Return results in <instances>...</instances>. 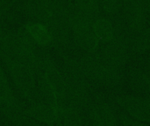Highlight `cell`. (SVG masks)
Wrapping results in <instances>:
<instances>
[{
  "instance_id": "cell-1",
  "label": "cell",
  "mask_w": 150,
  "mask_h": 126,
  "mask_svg": "<svg viewBox=\"0 0 150 126\" xmlns=\"http://www.w3.org/2000/svg\"><path fill=\"white\" fill-rule=\"evenodd\" d=\"M0 117L11 126H37L25 111V106L17 97L0 66Z\"/></svg>"
},
{
  "instance_id": "cell-2",
  "label": "cell",
  "mask_w": 150,
  "mask_h": 126,
  "mask_svg": "<svg viewBox=\"0 0 150 126\" xmlns=\"http://www.w3.org/2000/svg\"><path fill=\"white\" fill-rule=\"evenodd\" d=\"M79 64L85 77L90 81L102 86L116 89L124 82V76L120 68L105 63L101 55L90 53L83 58Z\"/></svg>"
},
{
  "instance_id": "cell-3",
  "label": "cell",
  "mask_w": 150,
  "mask_h": 126,
  "mask_svg": "<svg viewBox=\"0 0 150 126\" xmlns=\"http://www.w3.org/2000/svg\"><path fill=\"white\" fill-rule=\"evenodd\" d=\"M4 58L16 93L27 103L37 101V79L34 69L4 54Z\"/></svg>"
},
{
  "instance_id": "cell-4",
  "label": "cell",
  "mask_w": 150,
  "mask_h": 126,
  "mask_svg": "<svg viewBox=\"0 0 150 126\" xmlns=\"http://www.w3.org/2000/svg\"><path fill=\"white\" fill-rule=\"evenodd\" d=\"M114 101L129 117L150 125V100L137 95H117Z\"/></svg>"
},
{
  "instance_id": "cell-5",
  "label": "cell",
  "mask_w": 150,
  "mask_h": 126,
  "mask_svg": "<svg viewBox=\"0 0 150 126\" xmlns=\"http://www.w3.org/2000/svg\"><path fill=\"white\" fill-rule=\"evenodd\" d=\"M129 51L128 42L123 38L115 37L112 41L105 43L101 57L108 65L120 69L129 60Z\"/></svg>"
},
{
  "instance_id": "cell-6",
  "label": "cell",
  "mask_w": 150,
  "mask_h": 126,
  "mask_svg": "<svg viewBox=\"0 0 150 126\" xmlns=\"http://www.w3.org/2000/svg\"><path fill=\"white\" fill-rule=\"evenodd\" d=\"M27 115L36 123L44 126H61L60 113L44 103L35 101L25 105Z\"/></svg>"
},
{
  "instance_id": "cell-7",
  "label": "cell",
  "mask_w": 150,
  "mask_h": 126,
  "mask_svg": "<svg viewBox=\"0 0 150 126\" xmlns=\"http://www.w3.org/2000/svg\"><path fill=\"white\" fill-rule=\"evenodd\" d=\"M128 86L137 96L147 97L150 95V72L133 68L128 73Z\"/></svg>"
},
{
  "instance_id": "cell-8",
  "label": "cell",
  "mask_w": 150,
  "mask_h": 126,
  "mask_svg": "<svg viewBox=\"0 0 150 126\" xmlns=\"http://www.w3.org/2000/svg\"><path fill=\"white\" fill-rule=\"evenodd\" d=\"M61 126H84L83 112L69 103H63L60 111Z\"/></svg>"
},
{
  "instance_id": "cell-9",
  "label": "cell",
  "mask_w": 150,
  "mask_h": 126,
  "mask_svg": "<svg viewBox=\"0 0 150 126\" xmlns=\"http://www.w3.org/2000/svg\"><path fill=\"white\" fill-rule=\"evenodd\" d=\"M26 32L32 40L40 46H48L53 42L50 30L40 23H29L26 25Z\"/></svg>"
},
{
  "instance_id": "cell-10",
  "label": "cell",
  "mask_w": 150,
  "mask_h": 126,
  "mask_svg": "<svg viewBox=\"0 0 150 126\" xmlns=\"http://www.w3.org/2000/svg\"><path fill=\"white\" fill-rule=\"evenodd\" d=\"M92 31L100 42L107 43L112 41L115 36V27L112 23L105 18L94 20L92 24Z\"/></svg>"
},
{
  "instance_id": "cell-11",
  "label": "cell",
  "mask_w": 150,
  "mask_h": 126,
  "mask_svg": "<svg viewBox=\"0 0 150 126\" xmlns=\"http://www.w3.org/2000/svg\"><path fill=\"white\" fill-rule=\"evenodd\" d=\"M75 39L77 46L88 53H95L100 42L92 31V28L75 32Z\"/></svg>"
},
{
  "instance_id": "cell-12",
  "label": "cell",
  "mask_w": 150,
  "mask_h": 126,
  "mask_svg": "<svg viewBox=\"0 0 150 126\" xmlns=\"http://www.w3.org/2000/svg\"><path fill=\"white\" fill-rule=\"evenodd\" d=\"M115 110L117 111V116H118L120 126H150L149 124L141 122V121L132 118L118 106L115 108Z\"/></svg>"
},
{
  "instance_id": "cell-13",
  "label": "cell",
  "mask_w": 150,
  "mask_h": 126,
  "mask_svg": "<svg viewBox=\"0 0 150 126\" xmlns=\"http://www.w3.org/2000/svg\"><path fill=\"white\" fill-rule=\"evenodd\" d=\"M123 4V0H103L105 11L110 14L116 13Z\"/></svg>"
},
{
  "instance_id": "cell-14",
  "label": "cell",
  "mask_w": 150,
  "mask_h": 126,
  "mask_svg": "<svg viewBox=\"0 0 150 126\" xmlns=\"http://www.w3.org/2000/svg\"><path fill=\"white\" fill-rule=\"evenodd\" d=\"M136 2L145 11L146 13H150V0H136Z\"/></svg>"
},
{
  "instance_id": "cell-15",
  "label": "cell",
  "mask_w": 150,
  "mask_h": 126,
  "mask_svg": "<svg viewBox=\"0 0 150 126\" xmlns=\"http://www.w3.org/2000/svg\"><path fill=\"white\" fill-rule=\"evenodd\" d=\"M95 1H97V0H87V2H88L89 4H94Z\"/></svg>"
},
{
  "instance_id": "cell-16",
  "label": "cell",
  "mask_w": 150,
  "mask_h": 126,
  "mask_svg": "<svg viewBox=\"0 0 150 126\" xmlns=\"http://www.w3.org/2000/svg\"><path fill=\"white\" fill-rule=\"evenodd\" d=\"M146 98H148V99H149V100H150V95H149V96H147V97H146Z\"/></svg>"
},
{
  "instance_id": "cell-17",
  "label": "cell",
  "mask_w": 150,
  "mask_h": 126,
  "mask_svg": "<svg viewBox=\"0 0 150 126\" xmlns=\"http://www.w3.org/2000/svg\"><path fill=\"white\" fill-rule=\"evenodd\" d=\"M37 126H44V125H40V124H38V125H37Z\"/></svg>"
},
{
  "instance_id": "cell-18",
  "label": "cell",
  "mask_w": 150,
  "mask_h": 126,
  "mask_svg": "<svg viewBox=\"0 0 150 126\" xmlns=\"http://www.w3.org/2000/svg\"><path fill=\"white\" fill-rule=\"evenodd\" d=\"M0 126H11L10 125H0Z\"/></svg>"
},
{
  "instance_id": "cell-19",
  "label": "cell",
  "mask_w": 150,
  "mask_h": 126,
  "mask_svg": "<svg viewBox=\"0 0 150 126\" xmlns=\"http://www.w3.org/2000/svg\"><path fill=\"white\" fill-rule=\"evenodd\" d=\"M149 64H150V61H149Z\"/></svg>"
}]
</instances>
